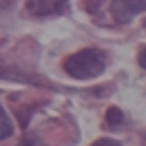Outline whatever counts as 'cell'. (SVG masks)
Listing matches in <instances>:
<instances>
[{
	"mask_svg": "<svg viewBox=\"0 0 146 146\" xmlns=\"http://www.w3.org/2000/svg\"><path fill=\"white\" fill-rule=\"evenodd\" d=\"M91 146H122L117 142V139H109V137H102V139H98V142H93Z\"/></svg>",
	"mask_w": 146,
	"mask_h": 146,
	"instance_id": "6",
	"label": "cell"
},
{
	"mask_svg": "<svg viewBox=\"0 0 146 146\" xmlns=\"http://www.w3.org/2000/svg\"><path fill=\"white\" fill-rule=\"evenodd\" d=\"M137 62H139V66H142V69H146V46H142V49H139Z\"/></svg>",
	"mask_w": 146,
	"mask_h": 146,
	"instance_id": "7",
	"label": "cell"
},
{
	"mask_svg": "<svg viewBox=\"0 0 146 146\" xmlns=\"http://www.w3.org/2000/svg\"><path fill=\"white\" fill-rule=\"evenodd\" d=\"M104 122H106V126H109V128H117L119 124L124 122V113H122V109L111 106V109L106 111V115H104Z\"/></svg>",
	"mask_w": 146,
	"mask_h": 146,
	"instance_id": "5",
	"label": "cell"
},
{
	"mask_svg": "<svg viewBox=\"0 0 146 146\" xmlns=\"http://www.w3.org/2000/svg\"><path fill=\"white\" fill-rule=\"evenodd\" d=\"M106 69V53L102 49H82L75 51L64 60V73L71 75L73 80H95Z\"/></svg>",
	"mask_w": 146,
	"mask_h": 146,
	"instance_id": "1",
	"label": "cell"
},
{
	"mask_svg": "<svg viewBox=\"0 0 146 146\" xmlns=\"http://www.w3.org/2000/svg\"><path fill=\"white\" fill-rule=\"evenodd\" d=\"M25 7L33 18H49L64 13L69 9V0H27Z\"/></svg>",
	"mask_w": 146,
	"mask_h": 146,
	"instance_id": "2",
	"label": "cell"
},
{
	"mask_svg": "<svg viewBox=\"0 0 146 146\" xmlns=\"http://www.w3.org/2000/svg\"><path fill=\"white\" fill-rule=\"evenodd\" d=\"M11 135H13V119L0 106V139H9Z\"/></svg>",
	"mask_w": 146,
	"mask_h": 146,
	"instance_id": "4",
	"label": "cell"
},
{
	"mask_svg": "<svg viewBox=\"0 0 146 146\" xmlns=\"http://www.w3.org/2000/svg\"><path fill=\"white\" fill-rule=\"evenodd\" d=\"M146 11V0H113L111 2V16L117 22H131V20Z\"/></svg>",
	"mask_w": 146,
	"mask_h": 146,
	"instance_id": "3",
	"label": "cell"
}]
</instances>
